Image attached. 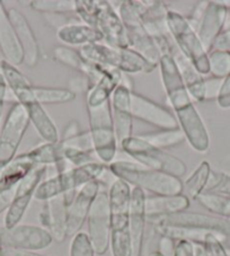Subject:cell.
Instances as JSON below:
<instances>
[{
	"instance_id": "cell-2",
	"label": "cell",
	"mask_w": 230,
	"mask_h": 256,
	"mask_svg": "<svg viewBox=\"0 0 230 256\" xmlns=\"http://www.w3.org/2000/svg\"><path fill=\"white\" fill-rule=\"evenodd\" d=\"M158 66L160 67L164 90L180 129L196 152H206L210 148L209 132L184 85L174 56L170 54H162Z\"/></svg>"
},
{
	"instance_id": "cell-9",
	"label": "cell",
	"mask_w": 230,
	"mask_h": 256,
	"mask_svg": "<svg viewBox=\"0 0 230 256\" xmlns=\"http://www.w3.org/2000/svg\"><path fill=\"white\" fill-rule=\"evenodd\" d=\"M106 170V165L100 162H92L85 166L72 167L62 173H58L38 185L34 198L46 202L66 193L78 191L92 180H100Z\"/></svg>"
},
{
	"instance_id": "cell-27",
	"label": "cell",
	"mask_w": 230,
	"mask_h": 256,
	"mask_svg": "<svg viewBox=\"0 0 230 256\" xmlns=\"http://www.w3.org/2000/svg\"><path fill=\"white\" fill-rule=\"evenodd\" d=\"M172 56L191 98L196 102L206 100V78L198 72V70L180 54L178 50L172 54Z\"/></svg>"
},
{
	"instance_id": "cell-20",
	"label": "cell",
	"mask_w": 230,
	"mask_h": 256,
	"mask_svg": "<svg viewBox=\"0 0 230 256\" xmlns=\"http://www.w3.org/2000/svg\"><path fill=\"white\" fill-rule=\"evenodd\" d=\"M131 86L124 82L123 76L122 82L114 90L110 100L115 136L118 144L120 146L123 140L134 136V116L131 111Z\"/></svg>"
},
{
	"instance_id": "cell-48",
	"label": "cell",
	"mask_w": 230,
	"mask_h": 256,
	"mask_svg": "<svg viewBox=\"0 0 230 256\" xmlns=\"http://www.w3.org/2000/svg\"><path fill=\"white\" fill-rule=\"evenodd\" d=\"M148 256H165L164 255L162 252H159V250H154V252H152V253H150Z\"/></svg>"
},
{
	"instance_id": "cell-23",
	"label": "cell",
	"mask_w": 230,
	"mask_h": 256,
	"mask_svg": "<svg viewBox=\"0 0 230 256\" xmlns=\"http://www.w3.org/2000/svg\"><path fill=\"white\" fill-rule=\"evenodd\" d=\"M7 12L12 24L14 26L22 50H23L24 64L28 68H34L38 64L41 52H40L38 42L34 34V30H32V26L23 12H20L16 8H10Z\"/></svg>"
},
{
	"instance_id": "cell-38",
	"label": "cell",
	"mask_w": 230,
	"mask_h": 256,
	"mask_svg": "<svg viewBox=\"0 0 230 256\" xmlns=\"http://www.w3.org/2000/svg\"><path fill=\"white\" fill-rule=\"evenodd\" d=\"M224 79L210 77L206 78V100H216L222 86Z\"/></svg>"
},
{
	"instance_id": "cell-52",
	"label": "cell",
	"mask_w": 230,
	"mask_h": 256,
	"mask_svg": "<svg viewBox=\"0 0 230 256\" xmlns=\"http://www.w3.org/2000/svg\"></svg>"
},
{
	"instance_id": "cell-14",
	"label": "cell",
	"mask_w": 230,
	"mask_h": 256,
	"mask_svg": "<svg viewBox=\"0 0 230 256\" xmlns=\"http://www.w3.org/2000/svg\"><path fill=\"white\" fill-rule=\"evenodd\" d=\"M147 222L152 224V226H178V227H192L206 229L212 232L224 237L226 240L230 238V218L220 217L214 214H206L200 212H183L165 216L152 219H147Z\"/></svg>"
},
{
	"instance_id": "cell-41",
	"label": "cell",
	"mask_w": 230,
	"mask_h": 256,
	"mask_svg": "<svg viewBox=\"0 0 230 256\" xmlns=\"http://www.w3.org/2000/svg\"><path fill=\"white\" fill-rule=\"evenodd\" d=\"M172 256H194L193 242L188 240H176L172 250Z\"/></svg>"
},
{
	"instance_id": "cell-1",
	"label": "cell",
	"mask_w": 230,
	"mask_h": 256,
	"mask_svg": "<svg viewBox=\"0 0 230 256\" xmlns=\"http://www.w3.org/2000/svg\"><path fill=\"white\" fill-rule=\"evenodd\" d=\"M122 79L123 74L121 72L105 67L100 80L86 94L92 144L98 160L105 165L114 162L118 147L110 100L114 90L122 82Z\"/></svg>"
},
{
	"instance_id": "cell-5",
	"label": "cell",
	"mask_w": 230,
	"mask_h": 256,
	"mask_svg": "<svg viewBox=\"0 0 230 256\" xmlns=\"http://www.w3.org/2000/svg\"><path fill=\"white\" fill-rule=\"evenodd\" d=\"M108 170L115 178L130 186L138 188L152 196H178L184 191L180 178L164 172L146 168L139 164L118 160L110 164Z\"/></svg>"
},
{
	"instance_id": "cell-33",
	"label": "cell",
	"mask_w": 230,
	"mask_h": 256,
	"mask_svg": "<svg viewBox=\"0 0 230 256\" xmlns=\"http://www.w3.org/2000/svg\"><path fill=\"white\" fill-rule=\"evenodd\" d=\"M30 5L33 10L42 12V15L74 12V0H34Z\"/></svg>"
},
{
	"instance_id": "cell-6",
	"label": "cell",
	"mask_w": 230,
	"mask_h": 256,
	"mask_svg": "<svg viewBox=\"0 0 230 256\" xmlns=\"http://www.w3.org/2000/svg\"><path fill=\"white\" fill-rule=\"evenodd\" d=\"M131 186L116 178L108 190L110 210V246L113 256H132L130 240Z\"/></svg>"
},
{
	"instance_id": "cell-29",
	"label": "cell",
	"mask_w": 230,
	"mask_h": 256,
	"mask_svg": "<svg viewBox=\"0 0 230 256\" xmlns=\"http://www.w3.org/2000/svg\"><path fill=\"white\" fill-rule=\"evenodd\" d=\"M35 166L36 165L30 160L28 154L16 156L10 164L4 167L0 176V193L15 188Z\"/></svg>"
},
{
	"instance_id": "cell-51",
	"label": "cell",
	"mask_w": 230,
	"mask_h": 256,
	"mask_svg": "<svg viewBox=\"0 0 230 256\" xmlns=\"http://www.w3.org/2000/svg\"><path fill=\"white\" fill-rule=\"evenodd\" d=\"M227 250H228V254H229V256H230V248H227Z\"/></svg>"
},
{
	"instance_id": "cell-39",
	"label": "cell",
	"mask_w": 230,
	"mask_h": 256,
	"mask_svg": "<svg viewBox=\"0 0 230 256\" xmlns=\"http://www.w3.org/2000/svg\"><path fill=\"white\" fill-rule=\"evenodd\" d=\"M69 87H70L69 90L72 92H74L76 95L78 94V92L79 94H82V92H85V94H87L88 90H90L92 87V84L90 79L82 74L80 77L72 78V80L69 82Z\"/></svg>"
},
{
	"instance_id": "cell-49",
	"label": "cell",
	"mask_w": 230,
	"mask_h": 256,
	"mask_svg": "<svg viewBox=\"0 0 230 256\" xmlns=\"http://www.w3.org/2000/svg\"><path fill=\"white\" fill-rule=\"evenodd\" d=\"M220 2L230 12V0H228V2Z\"/></svg>"
},
{
	"instance_id": "cell-16",
	"label": "cell",
	"mask_w": 230,
	"mask_h": 256,
	"mask_svg": "<svg viewBox=\"0 0 230 256\" xmlns=\"http://www.w3.org/2000/svg\"><path fill=\"white\" fill-rule=\"evenodd\" d=\"M48 166H35L15 188L12 202L7 210L5 217V228L10 229L17 226L24 217L30 201L33 200L38 185L43 182Z\"/></svg>"
},
{
	"instance_id": "cell-19",
	"label": "cell",
	"mask_w": 230,
	"mask_h": 256,
	"mask_svg": "<svg viewBox=\"0 0 230 256\" xmlns=\"http://www.w3.org/2000/svg\"><path fill=\"white\" fill-rule=\"evenodd\" d=\"M131 111L132 116L156 126L159 130H172L180 128L178 120L170 110L134 90L131 92Z\"/></svg>"
},
{
	"instance_id": "cell-36",
	"label": "cell",
	"mask_w": 230,
	"mask_h": 256,
	"mask_svg": "<svg viewBox=\"0 0 230 256\" xmlns=\"http://www.w3.org/2000/svg\"><path fill=\"white\" fill-rule=\"evenodd\" d=\"M203 193L230 196V174L224 173V172L211 170L209 180H208V184Z\"/></svg>"
},
{
	"instance_id": "cell-11",
	"label": "cell",
	"mask_w": 230,
	"mask_h": 256,
	"mask_svg": "<svg viewBox=\"0 0 230 256\" xmlns=\"http://www.w3.org/2000/svg\"><path fill=\"white\" fill-rule=\"evenodd\" d=\"M144 7V2L126 0L120 2L118 15L126 26L130 48L158 67L162 54L141 22Z\"/></svg>"
},
{
	"instance_id": "cell-10",
	"label": "cell",
	"mask_w": 230,
	"mask_h": 256,
	"mask_svg": "<svg viewBox=\"0 0 230 256\" xmlns=\"http://www.w3.org/2000/svg\"><path fill=\"white\" fill-rule=\"evenodd\" d=\"M120 148L146 168L164 172L178 178L188 172V167L182 160L166 150L154 147L138 136H132L123 140L120 144Z\"/></svg>"
},
{
	"instance_id": "cell-50",
	"label": "cell",
	"mask_w": 230,
	"mask_h": 256,
	"mask_svg": "<svg viewBox=\"0 0 230 256\" xmlns=\"http://www.w3.org/2000/svg\"><path fill=\"white\" fill-rule=\"evenodd\" d=\"M2 167H0V176H2Z\"/></svg>"
},
{
	"instance_id": "cell-46",
	"label": "cell",
	"mask_w": 230,
	"mask_h": 256,
	"mask_svg": "<svg viewBox=\"0 0 230 256\" xmlns=\"http://www.w3.org/2000/svg\"><path fill=\"white\" fill-rule=\"evenodd\" d=\"M7 90H8L7 82L5 80V78H4L2 74L0 72V118H2L4 104H5V100H6Z\"/></svg>"
},
{
	"instance_id": "cell-43",
	"label": "cell",
	"mask_w": 230,
	"mask_h": 256,
	"mask_svg": "<svg viewBox=\"0 0 230 256\" xmlns=\"http://www.w3.org/2000/svg\"><path fill=\"white\" fill-rule=\"evenodd\" d=\"M80 132L82 131H80V126H79V123L77 121H70L67 124V126L64 128L60 140L66 141L68 139H72V138H74V136H78Z\"/></svg>"
},
{
	"instance_id": "cell-47",
	"label": "cell",
	"mask_w": 230,
	"mask_h": 256,
	"mask_svg": "<svg viewBox=\"0 0 230 256\" xmlns=\"http://www.w3.org/2000/svg\"><path fill=\"white\" fill-rule=\"evenodd\" d=\"M194 245V256H209L206 247L203 244H193Z\"/></svg>"
},
{
	"instance_id": "cell-26",
	"label": "cell",
	"mask_w": 230,
	"mask_h": 256,
	"mask_svg": "<svg viewBox=\"0 0 230 256\" xmlns=\"http://www.w3.org/2000/svg\"><path fill=\"white\" fill-rule=\"evenodd\" d=\"M190 206V198L184 194L178 196H152L146 198L147 219L165 217L186 211Z\"/></svg>"
},
{
	"instance_id": "cell-7",
	"label": "cell",
	"mask_w": 230,
	"mask_h": 256,
	"mask_svg": "<svg viewBox=\"0 0 230 256\" xmlns=\"http://www.w3.org/2000/svg\"><path fill=\"white\" fill-rule=\"evenodd\" d=\"M79 51L90 62L116 69L122 74H150L157 68L156 64L149 62L131 48H120L104 43H94L80 48Z\"/></svg>"
},
{
	"instance_id": "cell-4",
	"label": "cell",
	"mask_w": 230,
	"mask_h": 256,
	"mask_svg": "<svg viewBox=\"0 0 230 256\" xmlns=\"http://www.w3.org/2000/svg\"><path fill=\"white\" fill-rule=\"evenodd\" d=\"M74 12L84 24L90 26L102 35L106 46L130 48L126 26L110 2L74 0Z\"/></svg>"
},
{
	"instance_id": "cell-30",
	"label": "cell",
	"mask_w": 230,
	"mask_h": 256,
	"mask_svg": "<svg viewBox=\"0 0 230 256\" xmlns=\"http://www.w3.org/2000/svg\"><path fill=\"white\" fill-rule=\"evenodd\" d=\"M144 141H147L150 144L154 147L166 150L167 148L176 147V146L182 144L186 141V138L183 134V131L180 129L172 130H158V131H150L148 134H142L138 136Z\"/></svg>"
},
{
	"instance_id": "cell-28",
	"label": "cell",
	"mask_w": 230,
	"mask_h": 256,
	"mask_svg": "<svg viewBox=\"0 0 230 256\" xmlns=\"http://www.w3.org/2000/svg\"><path fill=\"white\" fill-rule=\"evenodd\" d=\"M56 38L70 46H85L94 43H102L103 38L90 26L84 23H74L56 30Z\"/></svg>"
},
{
	"instance_id": "cell-25",
	"label": "cell",
	"mask_w": 230,
	"mask_h": 256,
	"mask_svg": "<svg viewBox=\"0 0 230 256\" xmlns=\"http://www.w3.org/2000/svg\"><path fill=\"white\" fill-rule=\"evenodd\" d=\"M0 54L4 60L12 66L24 64V54L18 38L16 36L14 26L8 16V12L0 2Z\"/></svg>"
},
{
	"instance_id": "cell-21",
	"label": "cell",
	"mask_w": 230,
	"mask_h": 256,
	"mask_svg": "<svg viewBox=\"0 0 230 256\" xmlns=\"http://www.w3.org/2000/svg\"><path fill=\"white\" fill-rule=\"evenodd\" d=\"M229 10L220 2H206L204 12L198 25L196 34L208 54L214 50L219 35L224 30Z\"/></svg>"
},
{
	"instance_id": "cell-13",
	"label": "cell",
	"mask_w": 230,
	"mask_h": 256,
	"mask_svg": "<svg viewBox=\"0 0 230 256\" xmlns=\"http://www.w3.org/2000/svg\"><path fill=\"white\" fill-rule=\"evenodd\" d=\"M88 238L96 255H104L110 246V210L108 191L100 190L87 218Z\"/></svg>"
},
{
	"instance_id": "cell-22",
	"label": "cell",
	"mask_w": 230,
	"mask_h": 256,
	"mask_svg": "<svg viewBox=\"0 0 230 256\" xmlns=\"http://www.w3.org/2000/svg\"><path fill=\"white\" fill-rule=\"evenodd\" d=\"M67 194L53 198L44 202L40 211L38 220L41 227L51 234L53 240L62 242L67 238Z\"/></svg>"
},
{
	"instance_id": "cell-40",
	"label": "cell",
	"mask_w": 230,
	"mask_h": 256,
	"mask_svg": "<svg viewBox=\"0 0 230 256\" xmlns=\"http://www.w3.org/2000/svg\"><path fill=\"white\" fill-rule=\"evenodd\" d=\"M216 102H218L219 108L224 110L230 108V74L227 78L224 79Z\"/></svg>"
},
{
	"instance_id": "cell-3",
	"label": "cell",
	"mask_w": 230,
	"mask_h": 256,
	"mask_svg": "<svg viewBox=\"0 0 230 256\" xmlns=\"http://www.w3.org/2000/svg\"><path fill=\"white\" fill-rule=\"evenodd\" d=\"M0 72L5 78L8 88H10L12 95L15 96L17 103L20 104L28 113L30 121L36 129L38 134L46 140V142H58L60 140L58 128L35 96L33 85L28 77L20 72L17 67L5 60L0 61Z\"/></svg>"
},
{
	"instance_id": "cell-17",
	"label": "cell",
	"mask_w": 230,
	"mask_h": 256,
	"mask_svg": "<svg viewBox=\"0 0 230 256\" xmlns=\"http://www.w3.org/2000/svg\"><path fill=\"white\" fill-rule=\"evenodd\" d=\"M141 22L147 33L156 44L160 54H172L176 48L172 46V38L167 28V12L170 6L162 2H144Z\"/></svg>"
},
{
	"instance_id": "cell-45",
	"label": "cell",
	"mask_w": 230,
	"mask_h": 256,
	"mask_svg": "<svg viewBox=\"0 0 230 256\" xmlns=\"http://www.w3.org/2000/svg\"><path fill=\"white\" fill-rule=\"evenodd\" d=\"M0 256H46L42 255L36 252L30 250H12V248H4L2 247L0 250Z\"/></svg>"
},
{
	"instance_id": "cell-31",
	"label": "cell",
	"mask_w": 230,
	"mask_h": 256,
	"mask_svg": "<svg viewBox=\"0 0 230 256\" xmlns=\"http://www.w3.org/2000/svg\"><path fill=\"white\" fill-rule=\"evenodd\" d=\"M35 96L42 105L66 104L76 98V94L69 88L33 86Z\"/></svg>"
},
{
	"instance_id": "cell-32",
	"label": "cell",
	"mask_w": 230,
	"mask_h": 256,
	"mask_svg": "<svg viewBox=\"0 0 230 256\" xmlns=\"http://www.w3.org/2000/svg\"><path fill=\"white\" fill-rule=\"evenodd\" d=\"M211 166L208 162H202L198 168L193 172L191 176L183 183L184 188H186L188 196L196 200V198L204 192L206 186L211 174Z\"/></svg>"
},
{
	"instance_id": "cell-15",
	"label": "cell",
	"mask_w": 230,
	"mask_h": 256,
	"mask_svg": "<svg viewBox=\"0 0 230 256\" xmlns=\"http://www.w3.org/2000/svg\"><path fill=\"white\" fill-rule=\"evenodd\" d=\"M53 238L46 229L32 224H17L0 232V245L4 248L36 252L48 248Z\"/></svg>"
},
{
	"instance_id": "cell-42",
	"label": "cell",
	"mask_w": 230,
	"mask_h": 256,
	"mask_svg": "<svg viewBox=\"0 0 230 256\" xmlns=\"http://www.w3.org/2000/svg\"><path fill=\"white\" fill-rule=\"evenodd\" d=\"M214 50L230 52V30H224V32L219 35V38H216V41L214 43Z\"/></svg>"
},
{
	"instance_id": "cell-12",
	"label": "cell",
	"mask_w": 230,
	"mask_h": 256,
	"mask_svg": "<svg viewBox=\"0 0 230 256\" xmlns=\"http://www.w3.org/2000/svg\"><path fill=\"white\" fill-rule=\"evenodd\" d=\"M30 123L24 108L17 102L12 104L0 132V167H6L16 157Z\"/></svg>"
},
{
	"instance_id": "cell-35",
	"label": "cell",
	"mask_w": 230,
	"mask_h": 256,
	"mask_svg": "<svg viewBox=\"0 0 230 256\" xmlns=\"http://www.w3.org/2000/svg\"><path fill=\"white\" fill-rule=\"evenodd\" d=\"M60 141V140H59ZM64 147V157L70 164H72L74 167L85 166L92 162H97V155L95 150H82L74 147H69V146H64L61 142Z\"/></svg>"
},
{
	"instance_id": "cell-18",
	"label": "cell",
	"mask_w": 230,
	"mask_h": 256,
	"mask_svg": "<svg viewBox=\"0 0 230 256\" xmlns=\"http://www.w3.org/2000/svg\"><path fill=\"white\" fill-rule=\"evenodd\" d=\"M103 190V184L100 180H92L85 186L79 188L68 203L67 209V236L74 237L80 232L82 228L87 222L92 202Z\"/></svg>"
},
{
	"instance_id": "cell-8",
	"label": "cell",
	"mask_w": 230,
	"mask_h": 256,
	"mask_svg": "<svg viewBox=\"0 0 230 256\" xmlns=\"http://www.w3.org/2000/svg\"><path fill=\"white\" fill-rule=\"evenodd\" d=\"M167 28L172 41L178 48V52L191 62L202 76L210 74L209 54L198 38V34L182 12L170 8L167 12Z\"/></svg>"
},
{
	"instance_id": "cell-34",
	"label": "cell",
	"mask_w": 230,
	"mask_h": 256,
	"mask_svg": "<svg viewBox=\"0 0 230 256\" xmlns=\"http://www.w3.org/2000/svg\"><path fill=\"white\" fill-rule=\"evenodd\" d=\"M211 77L224 79L230 74V52L214 50L209 54Z\"/></svg>"
},
{
	"instance_id": "cell-44",
	"label": "cell",
	"mask_w": 230,
	"mask_h": 256,
	"mask_svg": "<svg viewBox=\"0 0 230 256\" xmlns=\"http://www.w3.org/2000/svg\"><path fill=\"white\" fill-rule=\"evenodd\" d=\"M15 188L10 190V191H6L4 193H0V214H2L4 211L10 209L12 198H14Z\"/></svg>"
},
{
	"instance_id": "cell-24",
	"label": "cell",
	"mask_w": 230,
	"mask_h": 256,
	"mask_svg": "<svg viewBox=\"0 0 230 256\" xmlns=\"http://www.w3.org/2000/svg\"><path fill=\"white\" fill-rule=\"evenodd\" d=\"M146 193L138 188L131 190L130 200V240L132 256H141L144 248V229L147 224L146 214Z\"/></svg>"
},
{
	"instance_id": "cell-37",
	"label": "cell",
	"mask_w": 230,
	"mask_h": 256,
	"mask_svg": "<svg viewBox=\"0 0 230 256\" xmlns=\"http://www.w3.org/2000/svg\"><path fill=\"white\" fill-rule=\"evenodd\" d=\"M70 256H96L92 242L86 232H78L72 237Z\"/></svg>"
}]
</instances>
